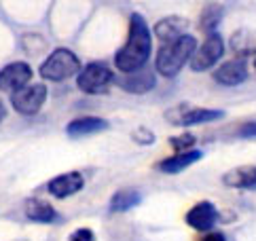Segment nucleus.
<instances>
[{
    "label": "nucleus",
    "mask_w": 256,
    "mask_h": 241,
    "mask_svg": "<svg viewBox=\"0 0 256 241\" xmlns=\"http://www.w3.org/2000/svg\"><path fill=\"white\" fill-rule=\"evenodd\" d=\"M152 40L146 20L140 13H132L130 17V38L114 55V66L123 74H132L144 68V64L150 58Z\"/></svg>",
    "instance_id": "1"
},
{
    "label": "nucleus",
    "mask_w": 256,
    "mask_h": 241,
    "mask_svg": "<svg viewBox=\"0 0 256 241\" xmlns=\"http://www.w3.org/2000/svg\"><path fill=\"white\" fill-rule=\"evenodd\" d=\"M197 49V38L190 34H184L180 38L163 44L157 53V72L166 78H174L182 70V66L193 58Z\"/></svg>",
    "instance_id": "2"
},
{
    "label": "nucleus",
    "mask_w": 256,
    "mask_h": 241,
    "mask_svg": "<svg viewBox=\"0 0 256 241\" xmlns=\"http://www.w3.org/2000/svg\"><path fill=\"white\" fill-rule=\"evenodd\" d=\"M78 72H80V60L68 49H56L40 66V76L53 82L72 78Z\"/></svg>",
    "instance_id": "3"
},
{
    "label": "nucleus",
    "mask_w": 256,
    "mask_h": 241,
    "mask_svg": "<svg viewBox=\"0 0 256 241\" xmlns=\"http://www.w3.org/2000/svg\"><path fill=\"white\" fill-rule=\"evenodd\" d=\"M112 80H114L112 70L102 62H94L78 72L76 85L85 94H104Z\"/></svg>",
    "instance_id": "4"
},
{
    "label": "nucleus",
    "mask_w": 256,
    "mask_h": 241,
    "mask_svg": "<svg viewBox=\"0 0 256 241\" xmlns=\"http://www.w3.org/2000/svg\"><path fill=\"white\" fill-rule=\"evenodd\" d=\"M222 55H224V40L220 34L214 32V34L206 36L204 44H199L195 49L193 58H190V68L195 72H206L212 68Z\"/></svg>",
    "instance_id": "5"
},
{
    "label": "nucleus",
    "mask_w": 256,
    "mask_h": 241,
    "mask_svg": "<svg viewBox=\"0 0 256 241\" xmlns=\"http://www.w3.org/2000/svg\"><path fill=\"white\" fill-rule=\"evenodd\" d=\"M44 100H47V87L42 82H34L11 96V106L24 116H32L42 108Z\"/></svg>",
    "instance_id": "6"
},
{
    "label": "nucleus",
    "mask_w": 256,
    "mask_h": 241,
    "mask_svg": "<svg viewBox=\"0 0 256 241\" xmlns=\"http://www.w3.org/2000/svg\"><path fill=\"white\" fill-rule=\"evenodd\" d=\"M224 116V110H212V108H184V110H170L168 118L174 125L180 127H193L210 120H218Z\"/></svg>",
    "instance_id": "7"
},
{
    "label": "nucleus",
    "mask_w": 256,
    "mask_h": 241,
    "mask_svg": "<svg viewBox=\"0 0 256 241\" xmlns=\"http://www.w3.org/2000/svg\"><path fill=\"white\" fill-rule=\"evenodd\" d=\"M32 68L26 62H13L0 70V89L2 91H20L30 85Z\"/></svg>",
    "instance_id": "8"
},
{
    "label": "nucleus",
    "mask_w": 256,
    "mask_h": 241,
    "mask_svg": "<svg viewBox=\"0 0 256 241\" xmlns=\"http://www.w3.org/2000/svg\"><path fill=\"white\" fill-rule=\"evenodd\" d=\"M216 220H218V210H216L214 203H210V201L197 203V206L190 208L188 214H186V224L190 228L199 230V233L212 230L214 224H216Z\"/></svg>",
    "instance_id": "9"
},
{
    "label": "nucleus",
    "mask_w": 256,
    "mask_h": 241,
    "mask_svg": "<svg viewBox=\"0 0 256 241\" xmlns=\"http://www.w3.org/2000/svg\"><path fill=\"white\" fill-rule=\"evenodd\" d=\"M246 78H248V62H246L244 58L226 62L214 72V80L218 82V85H224V87L242 85Z\"/></svg>",
    "instance_id": "10"
},
{
    "label": "nucleus",
    "mask_w": 256,
    "mask_h": 241,
    "mask_svg": "<svg viewBox=\"0 0 256 241\" xmlns=\"http://www.w3.org/2000/svg\"><path fill=\"white\" fill-rule=\"evenodd\" d=\"M83 184H85V180L78 172H68V174L56 176V178L47 184V190L53 194V197L66 199V197H70V194L78 192L80 188H83Z\"/></svg>",
    "instance_id": "11"
},
{
    "label": "nucleus",
    "mask_w": 256,
    "mask_h": 241,
    "mask_svg": "<svg viewBox=\"0 0 256 241\" xmlns=\"http://www.w3.org/2000/svg\"><path fill=\"white\" fill-rule=\"evenodd\" d=\"M118 87H121L123 91H127V94H146V91H150L154 87V76L150 72L146 70H138V72H132V74H125V76H114V80Z\"/></svg>",
    "instance_id": "12"
},
{
    "label": "nucleus",
    "mask_w": 256,
    "mask_h": 241,
    "mask_svg": "<svg viewBox=\"0 0 256 241\" xmlns=\"http://www.w3.org/2000/svg\"><path fill=\"white\" fill-rule=\"evenodd\" d=\"M188 28H190V22L184 20V17H166V20H161L154 26V34L168 44L172 40L180 38V36H184Z\"/></svg>",
    "instance_id": "13"
},
{
    "label": "nucleus",
    "mask_w": 256,
    "mask_h": 241,
    "mask_svg": "<svg viewBox=\"0 0 256 241\" xmlns=\"http://www.w3.org/2000/svg\"><path fill=\"white\" fill-rule=\"evenodd\" d=\"M222 182L233 188L256 190V165H244V168H235L226 172L222 176Z\"/></svg>",
    "instance_id": "14"
},
{
    "label": "nucleus",
    "mask_w": 256,
    "mask_h": 241,
    "mask_svg": "<svg viewBox=\"0 0 256 241\" xmlns=\"http://www.w3.org/2000/svg\"><path fill=\"white\" fill-rule=\"evenodd\" d=\"M108 129V120L106 118H100V116H80L76 120L66 127V132L70 138H85V136H94Z\"/></svg>",
    "instance_id": "15"
},
{
    "label": "nucleus",
    "mask_w": 256,
    "mask_h": 241,
    "mask_svg": "<svg viewBox=\"0 0 256 241\" xmlns=\"http://www.w3.org/2000/svg\"><path fill=\"white\" fill-rule=\"evenodd\" d=\"M201 159V150H186V152H176L174 156H168V159L159 161L157 168L163 172V174H180L184 172L186 168H190L193 163H197Z\"/></svg>",
    "instance_id": "16"
},
{
    "label": "nucleus",
    "mask_w": 256,
    "mask_h": 241,
    "mask_svg": "<svg viewBox=\"0 0 256 241\" xmlns=\"http://www.w3.org/2000/svg\"><path fill=\"white\" fill-rule=\"evenodd\" d=\"M26 216L34 222H42V224H49V222L58 220V212L53 210L47 201L42 199H30L26 203Z\"/></svg>",
    "instance_id": "17"
},
{
    "label": "nucleus",
    "mask_w": 256,
    "mask_h": 241,
    "mask_svg": "<svg viewBox=\"0 0 256 241\" xmlns=\"http://www.w3.org/2000/svg\"><path fill=\"white\" fill-rule=\"evenodd\" d=\"M140 201H142V194L138 190H118L110 199V212H114V214L127 212L136 206H140Z\"/></svg>",
    "instance_id": "18"
},
{
    "label": "nucleus",
    "mask_w": 256,
    "mask_h": 241,
    "mask_svg": "<svg viewBox=\"0 0 256 241\" xmlns=\"http://www.w3.org/2000/svg\"><path fill=\"white\" fill-rule=\"evenodd\" d=\"M220 20H222V11L218 6H208L206 11H204V15H201V30H204L208 36L210 34H214L216 32V26L220 24Z\"/></svg>",
    "instance_id": "19"
},
{
    "label": "nucleus",
    "mask_w": 256,
    "mask_h": 241,
    "mask_svg": "<svg viewBox=\"0 0 256 241\" xmlns=\"http://www.w3.org/2000/svg\"><path fill=\"white\" fill-rule=\"evenodd\" d=\"M195 142L197 138L190 134V132H184L176 138H170V144L176 148V152H186V150H195Z\"/></svg>",
    "instance_id": "20"
},
{
    "label": "nucleus",
    "mask_w": 256,
    "mask_h": 241,
    "mask_svg": "<svg viewBox=\"0 0 256 241\" xmlns=\"http://www.w3.org/2000/svg\"><path fill=\"white\" fill-rule=\"evenodd\" d=\"M68 241H96V235H94V230H89V228H76L74 233L68 237Z\"/></svg>",
    "instance_id": "21"
},
{
    "label": "nucleus",
    "mask_w": 256,
    "mask_h": 241,
    "mask_svg": "<svg viewBox=\"0 0 256 241\" xmlns=\"http://www.w3.org/2000/svg\"><path fill=\"white\" fill-rule=\"evenodd\" d=\"M240 136L246 138V140H252V138H256V123H246V125L242 127Z\"/></svg>",
    "instance_id": "22"
},
{
    "label": "nucleus",
    "mask_w": 256,
    "mask_h": 241,
    "mask_svg": "<svg viewBox=\"0 0 256 241\" xmlns=\"http://www.w3.org/2000/svg\"><path fill=\"white\" fill-rule=\"evenodd\" d=\"M136 140L138 142H146V144H150L154 138H152V134L148 132V129H140V134H136Z\"/></svg>",
    "instance_id": "23"
},
{
    "label": "nucleus",
    "mask_w": 256,
    "mask_h": 241,
    "mask_svg": "<svg viewBox=\"0 0 256 241\" xmlns=\"http://www.w3.org/2000/svg\"><path fill=\"white\" fill-rule=\"evenodd\" d=\"M204 241H226V239H224V235H222V233H218V230H214V233H208V235L204 237Z\"/></svg>",
    "instance_id": "24"
},
{
    "label": "nucleus",
    "mask_w": 256,
    "mask_h": 241,
    "mask_svg": "<svg viewBox=\"0 0 256 241\" xmlns=\"http://www.w3.org/2000/svg\"><path fill=\"white\" fill-rule=\"evenodd\" d=\"M4 114H6V110H4V104H2V102H0V120L4 118Z\"/></svg>",
    "instance_id": "25"
},
{
    "label": "nucleus",
    "mask_w": 256,
    "mask_h": 241,
    "mask_svg": "<svg viewBox=\"0 0 256 241\" xmlns=\"http://www.w3.org/2000/svg\"><path fill=\"white\" fill-rule=\"evenodd\" d=\"M254 66H256V62H254Z\"/></svg>",
    "instance_id": "26"
}]
</instances>
